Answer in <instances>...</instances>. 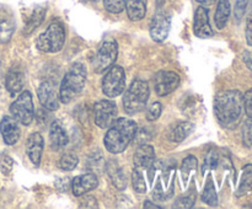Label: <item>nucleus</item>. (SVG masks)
<instances>
[{
    "label": "nucleus",
    "mask_w": 252,
    "mask_h": 209,
    "mask_svg": "<svg viewBox=\"0 0 252 209\" xmlns=\"http://www.w3.org/2000/svg\"><path fill=\"white\" fill-rule=\"evenodd\" d=\"M81 208H96L97 207V201H96L94 197H88L85 201L83 202V204H80Z\"/></svg>",
    "instance_id": "a19ab883"
},
{
    "label": "nucleus",
    "mask_w": 252,
    "mask_h": 209,
    "mask_svg": "<svg viewBox=\"0 0 252 209\" xmlns=\"http://www.w3.org/2000/svg\"><path fill=\"white\" fill-rule=\"evenodd\" d=\"M14 20L6 12L0 11V43H6L10 41L14 33Z\"/></svg>",
    "instance_id": "5701e85b"
},
{
    "label": "nucleus",
    "mask_w": 252,
    "mask_h": 209,
    "mask_svg": "<svg viewBox=\"0 0 252 209\" xmlns=\"http://www.w3.org/2000/svg\"><path fill=\"white\" fill-rule=\"evenodd\" d=\"M12 166H14V161L11 157L6 154H2L0 156V170L4 175H9L11 172Z\"/></svg>",
    "instance_id": "c9c22d12"
},
{
    "label": "nucleus",
    "mask_w": 252,
    "mask_h": 209,
    "mask_svg": "<svg viewBox=\"0 0 252 209\" xmlns=\"http://www.w3.org/2000/svg\"><path fill=\"white\" fill-rule=\"evenodd\" d=\"M106 171H107L108 177L111 179L116 188L125 189L127 187V177L123 172L122 167L120 166V164L116 160H110L106 164Z\"/></svg>",
    "instance_id": "aec40b11"
},
{
    "label": "nucleus",
    "mask_w": 252,
    "mask_h": 209,
    "mask_svg": "<svg viewBox=\"0 0 252 209\" xmlns=\"http://www.w3.org/2000/svg\"><path fill=\"white\" fill-rule=\"evenodd\" d=\"M196 1L198 2V4H201L202 6L208 7V6H212V5H213L217 0H196Z\"/></svg>",
    "instance_id": "37998d69"
},
{
    "label": "nucleus",
    "mask_w": 252,
    "mask_h": 209,
    "mask_svg": "<svg viewBox=\"0 0 252 209\" xmlns=\"http://www.w3.org/2000/svg\"><path fill=\"white\" fill-rule=\"evenodd\" d=\"M155 160V150L152 145L143 144L139 145L137 151L134 152L133 161H134L135 167L138 169H149Z\"/></svg>",
    "instance_id": "a211bd4d"
},
{
    "label": "nucleus",
    "mask_w": 252,
    "mask_h": 209,
    "mask_svg": "<svg viewBox=\"0 0 252 209\" xmlns=\"http://www.w3.org/2000/svg\"><path fill=\"white\" fill-rule=\"evenodd\" d=\"M118 56V46L116 42L107 41L102 43L100 49L97 51L96 56L94 57L93 66L96 73L101 74L110 69L117 60Z\"/></svg>",
    "instance_id": "6e6552de"
},
{
    "label": "nucleus",
    "mask_w": 252,
    "mask_h": 209,
    "mask_svg": "<svg viewBox=\"0 0 252 209\" xmlns=\"http://www.w3.org/2000/svg\"><path fill=\"white\" fill-rule=\"evenodd\" d=\"M25 83H26V78H25V73L21 66H12L7 73L6 80H5V86H6V90L9 91L10 95L15 96L21 92Z\"/></svg>",
    "instance_id": "2eb2a0df"
},
{
    "label": "nucleus",
    "mask_w": 252,
    "mask_h": 209,
    "mask_svg": "<svg viewBox=\"0 0 252 209\" xmlns=\"http://www.w3.org/2000/svg\"><path fill=\"white\" fill-rule=\"evenodd\" d=\"M153 197H154L157 201H164V199H166V196H165L164 191H162L160 182H158L157 187H155L154 189V194H153Z\"/></svg>",
    "instance_id": "ea45409f"
},
{
    "label": "nucleus",
    "mask_w": 252,
    "mask_h": 209,
    "mask_svg": "<svg viewBox=\"0 0 252 209\" xmlns=\"http://www.w3.org/2000/svg\"><path fill=\"white\" fill-rule=\"evenodd\" d=\"M132 183H133V188L135 189V192L138 193H145L147 191V186H145V181L144 177H143L142 172L140 170L134 169L132 172Z\"/></svg>",
    "instance_id": "c756f323"
},
{
    "label": "nucleus",
    "mask_w": 252,
    "mask_h": 209,
    "mask_svg": "<svg viewBox=\"0 0 252 209\" xmlns=\"http://www.w3.org/2000/svg\"><path fill=\"white\" fill-rule=\"evenodd\" d=\"M144 208H157V209H161V207H159L158 206V204H154V203H152V202H149V201H147L144 203Z\"/></svg>",
    "instance_id": "c03bdc74"
},
{
    "label": "nucleus",
    "mask_w": 252,
    "mask_h": 209,
    "mask_svg": "<svg viewBox=\"0 0 252 209\" xmlns=\"http://www.w3.org/2000/svg\"><path fill=\"white\" fill-rule=\"evenodd\" d=\"M197 166H198V161H197L196 157L192 156V155H189V156H187L186 159L184 160V162H182V167H181V174H182V179H184L185 182L189 179V172H191L192 170H196Z\"/></svg>",
    "instance_id": "c85d7f7f"
},
{
    "label": "nucleus",
    "mask_w": 252,
    "mask_h": 209,
    "mask_svg": "<svg viewBox=\"0 0 252 209\" xmlns=\"http://www.w3.org/2000/svg\"><path fill=\"white\" fill-rule=\"evenodd\" d=\"M193 130V124L189 122H179L176 124H172L170 127L169 133H167V137L171 142L174 143H181L189 137V133Z\"/></svg>",
    "instance_id": "4be33fe9"
},
{
    "label": "nucleus",
    "mask_w": 252,
    "mask_h": 209,
    "mask_svg": "<svg viewBox=\"0 0 252 209\" xmlns=\"http://www.w3.org/2000/svg\"><path fill=\"white\" fill-rule=\"evenodd\" d=\"M252 189V165H246L243 169L241 181L236 191V197H241Z\"/></svg>",
    "instance_id": "393cba45"
},
{
    "label": "nucleus",
    "mask_w": 252,
    "mask_h": 209,
    "mask_svg": "<svg viewBox=\"0 0 252 209\" xmlns=\"http://www.w3.org/2000/svg\"><path fill=\"white\" fill-rule=\"evenodd\" d=\"M202 199H203L204 203H207L211 207L218 206V196H217L216 188H214V184H213V181H212L211 176L208 177L206 188H204L203 194H202Z\"/></svg>",
    "instance_id": "bb28decb"
},
{
    "label": "nucleus",
    "mask_w": 252,
    "mask_h": 209,
    "mask_svg": "<svg viewBox=\"0 0 252 209\" xmlns=\"http://www.w3.org/2000/svg\"><path fill=\"white\" fill-rule=\"evenodd\" d=\"M243 142L246 147H252V118H249L243 127Z\"/></svg>",
    "instance_id": "f704fd0d"
},
{
    "label": "nucleus",
    "mask_w": 252,
    "mask_h": 209,
    "mask_svg": "<svg viewBox=\"0 0 252 209\" xmlns=\"http://www.w3.org/2000/svg\"><path fill=\"white\" fill-rule=\"evenodd\" d=\"M161 111H162L161 103L160 102L152 103V105L148 107L147 113H145V116H147V119L150 120V122H154V120H157L158 118L160 117V115H161Z\"/></svg>",
    "instance_id": "72a5a7b5"
},
{
    "label": "nucleus",
    "mask_w": 252,
    "mask_h": 209,
    "mask_svg": "<svg viewBox=\"0 0 252 209\" xmlns=\"http://www.w3.org/2000/svg\"><path fill=\"white\" fill-rule=\"evenodd\" d=\"M98 179L96 175L85 174L81 176L75 177L71 182V188H73L74 196H83L88 192L93 191L97 187Z\"/></svg>",
    "instance_id": "dca6fc26"
},
{
    "label": "nucleus",
    "mask_w": 252,
    "mask_h": 209,
    "mask_svg": "<svg viewBox=\"0 0 252 209\" xmlns=\"http://www.w3.org/2000/svg\"><path fill=\"white\" fill-rule=\"evenodd\" d=\"M219 156L218 151L214 149H212L211 151H208V154L206 155V159H204V165H203V171L207 169H217L219 164Z\"/></svg>",
    "instance_id": "473e14b6"
},
{
    "label": "nucleus",
    "mask_w": 252,
    "mask_h": 209,
    "mask_svg": "<svg viewBox=\"0 0 252 209\" xmlns=\"http://www.w3.org/2000/svg\"><path fill=\"white\" fill-rule=\"evenodd\" d=\"M10 113L21 124H31L34 117V108L30 91H24L21 95H19V97L10 106Z\"/></svg>",
    "instance_id": "423d86ee"
},
{
    "label": "nucleus",
    "mask_w": 252,
    "mask_h": 209,
    "mask_svg": "<svg viewBox=\"0 0 252 209\" xmlns=\"http://www.w3.org/2000/svg\"><path fill=\"white\" fill-rule=\"evenodd\" d=\"M78 162L79 159L75 154H73V152H66V154H64L61 157V160L58 162V166L63 171H71V170H74L78 166Z\"/></svg>",
    "instance_id": "cd10ccee"
},
{
    "label": "nucleus",
    "mask_w": 252,
    "mask_h": 209,
    "mask_svg": "<svg viewBox=\"0 0 252 209\" xmlns=\"http://www.w3.org/2000/svg\"><path fill=\"white\" fill-rule=\"evenodd\" d=\"M86 75H88V71L84 64L75 63L70 66V69L64 75L61 88H59V96H61L62 102L69 103L83 91Z\"/></svg>",
    "instance_id": "7ed1b4c3"
},
{
    "label": "nucleus",
    "mask_w": 252,
    "mask_h": 209,
    "mask_svg": "<svg viewBox=\"0 0 252 209\" xmlns=\"http://www.w3.org/2000/svg\"><path fill=\"white\" fill-rule=\"evenodd\" d=\"M150 90L148 83L134 80L123 96V107L128 115H137L144 111L149 100Z\"/></svg>",
    "instance_id": "20e7f679"
},
{
    "label": "nucleus",
    "mask_w": 252,
    "mask_h": 209,
    "mask_svg": "<svg viewBox=\"0 0 252 209\" xmlns=\"http://www.w3.org/2000/svg\"><path fill=\"white\" fill-rule=\"evenodd\" d=\"M230 1H229V0H218V6H217L214 21H216V26L218 27L219 30L224 29V27L226 26L229 17H230Z\"/></svg>",
    "instance_id": "b1692460"
},
{
    "label": "nucleus",
    "mask_w": 252,
    "mask_h": 209,
    "mask_svg": "<svg viewBox=\"0 0 252 209\" xmlns=\"http://www.w3.org/2000/svg\"><path fill=\"white\" fill-rule=\"evenodd\" d=\"M137 130L138 125L134 120L125 117L116 119L108 128V132L106 133L103 139L106 149L112 154H120L125 151L126 148L134 139Z\"/></svg>",
    "instance_id": "f03ea898"
},
{
    "label": "nucleus",
    "mask_w": 252,
    "mask_h": 209,
    "mask_svg": "<svg viewBox=\"0 0 252 209\" xmlns=\"http://www.w3.org/2000/svg\"><path fill=\"white\" fill-rule=\"evenodd\" d=\"M180 85V76L175 71H159L154 78L155 92L159 96H166L174 92Z\"/></svg>",
    "instance_id": "9b49d317"
},
{
    "label": "nucleus",
    "mask_w": 252,
    "mask_h": 209,
    "mask_svg": "<svg viewBox=\"0 0 252 209\" xmlns=\"http://www.w3.org/2000/svg\"><path fill=\"white\" fill-rule=\"evenodd\" d=\"M244 103L243 95L238 90L221 91L214 98V113L223 127L234 128L240 120Z\"/></svg>",
    "instance_id": "f257e3e1"
},
{
    "label": "nucleus",
    "mask_w": 252,
    "mask_h": 209,
    "mask_svg": "<svg viewBox=\"0 0 252 209\" xmlns=\"http://www.w3.org/2000/svg\"><path fill=\"white\" fill-rule=\"evenodd\" d=\"M127 15L132 21H140L147 14V0H126Z\"/></svg>",
    "instance_id": "412c9836"
},
{
    "label": "nucleus",
    "mask_w": 252,
    "mask_h": 209,
    "mask_svg": "<svg viewBox=\"0 0 252 209\" xmlns=\"http://www.w3.org/2000/svg\"><path fill=\"white\" fill-rule=\"evenodd\" d=\"M193 32L199 38H208V37H212L214 34L213 29L209 24L208 10L204 6H199L194 12Z\"/></svg>",
    "instance_id": "ddd939ff"
},
{
    "label": "nucleus",
    "mask_w": 252,
    "mask_h": 209,
    "mask_svg": "<svg viewBox=\"0 0 252 209\" xmlns=\"http://www.w3.org/2000/svg\"><path fill=\"white\" fill-rule=\"evenodd\" d=\"M44 15H46V9L44 7H36L32 12V15L30 16L29 21H27L26 27H25V33L30 34L42 24L44 19Z\"/></svg>",
    "instance_id": "a878e982"
},
{
    "label": "nucleus",
    "mask_w": 252,
    "mask_h": 209,
    "mask_svg": "<svg viewBox=\"0 0 252 209\" xmlns=\"http://www.w3.org/2000/svg\"><path fill=\"white\" fill-rule=\"evenodd\" d=\"M196 201V191L191 189L186 196H182L175 202L174 208H192Z\"/></svg>",
    "instance_id": "7c9ffc66"
},
{
    "label": "nucleus",
    "mask_w": 252,
    "mask_h": 209,
    "mask_svg": "<svg viewBox=\"0 0 252 209\" xmlns=\"http://www.w3.org/2000/svg\"><path fill=\"white\" fill-rule=\"evenodd\" d=\"M64 41H65V30L61 22L54 20L49 24L48 29L39 34L36 47L39 51L46 53H56L63 48Z\"/></svg>",
    "instance_id": "39448f33"
},
{
    "label": "nucleus",
    "mask_w": 252,
    "mask_h": 209,
    "mask_svg": "<svg viewBox=\"0 0 252 209\" xmlns=\"http://www.w3.org/2000/svg\"><path fill=\"white\" fill-rule=\"evenodd\" d=\"M249 0H238L234 7V14H235L236 21L240 22V20L243 19V16L245 15L246 7H248Z\"/></svg>",
    "instance_id": "e433bc0d"
},
{
    "label": "nucleus",
    "mask_w": 252,
    "mask_h": 209,
    "mask_svg": "<svg viewBox=\"0 0 252 209\" xmlns=\"http://www.w3.org/2000/svg\"><path fill=\"white\" fill-rule=\"evenodd\" d=\"M245 34H246V42H248V44L249 46H252V10L249 12L248 19H246Z\"/></svg>",
    "instance_id": "58836bf2"
},
{
    "label": "nucleus",
    "mask_w": 252,
    "mask_h": 209,
    "mask_svg": "<svg viewBox=\"0 0 252 209\" xmlns=\"http://www.w3.org/2000/svg\"><path fill=\"white\" fill-rule=\"evenodd\" d=\"M171 29V19L165 12H158L150 21V36L155 42H162L169 36Z\"/></svg>",
    "instance_id": "f8f14e48"
},
{
    "label": "nucleus",
    "mask_w": 252,
    "mask_h": 209,
    "mask_svg": "<svg viewBox=\"0 0 252 209\" xmlns=\"http://www.w3.org/2000/svg\"><path fill=\"white\" fill-rule=\"evenodd\" d=\"M126 89V74L122 66L115 65L102 79V91L107 97L113 98L122 95Z\"/></svg>",
    "instance_id": "0eeeda50"
},
{
    "label": "nucleus",
    "mask_w": 252,
    "mask_h": 209,
    "mask_svg": "<svg viewBox=\"0 0 252 209\" xmlns=\"http://www.w3.org/2000/svg\"><path fill=\"white\" fill-rule=\"evenodd\" d=\"M68 134L62 123L58 120L52 123L51 128H49V142H51L52 149L56 151L63 149L68 144Z\"/></svg>",
    "instance_id": "6ab92c4d"
},
{
    "label": "nucleus",
    "mask_w": 252,
    "mask_h": 209,
    "mask_svg": "<svg viewBox=\"0 0 252 209\" xmlns=\"http://www.w3.org/2000/svg\"><path fill=\"white\" fill-rule=\"evenodd\" d=\"M17 120L12 116H5L0 122V133L5 144L14 145L20 139V128Z\"/></svg>",
    "instance_id": "4468645a"
},
{
    "label": "nucleus",
    "mask_w": 252,
    "mask_h": 209,
    "mask_svg": "<svg viewBox=\"0 0 252 209\" xmlns=\"http://www.w3.org/2000/svg\"><path fill=\"white\" fill-rule=\"evenodd\" d=\"M43 138L39 133H32L29 137L26 143V151L29 155L30 160L32 161V164L38 166L39 162H41L42 152H43Z\"/></svg>",
    "instance_id": "f3484780"
},
{
    "label": "nucleus",
    "mask_w": 252,
    "mask_h": 209,
    "mask_svg": "<svg viewBox=\"0 0 252 209\" xmlns=\"http://www.w3.org/2000/svg\"><path fill=\"white\" fill-rule=\"evenodd\" d=\"M126 0H103V6L111 14H120L125 10Z\"/></svg>",
    "instance_id": "2f4dec72"
},
{
    "label": "nucleus",
    "mask_w": 252,
    "mask_h": 209,
    "mask_svg": "<svg viewBox=\"0 0 252 209\" xmlns=\"http://www.w3.org/2000/svg\"><path fill=\"white\" fill-rule=\"evenodd\" d=\"M244 61H245V64L248 65V68L252 70V54L250 52H244Z\"/></svg>",
    "instance_id": "79ce46f5"
},
{
    "label": "nucleus",
    "mask_w": 252,
    "mask_h": 209,
    "mask_svg": "<svg viewBox=\"0 0 252 209\" xmlns=\"http://www.w3.org/2000/svg\"><path fill=\"white\" fill-rule=\"evenodd\" d=\"M37 93H38L39 102H41V105L44 108L49 111L58 110L59 102H61V96H59V90L56 81L52 80V79L44 80L39 85Z\"/></svg>",
    "instance_id": "1a4fd4ad"
},
{
    "label": "nucleus",
    "mask_w": 252,
    "mask_h": 209,
    "mask_svg": "<svg viewBox=\"0 0 252 209\" xmlns=\"http://www.w3.org/2000/svg\"><path fill=\"white\" fill-rule=\"evenodd\" d=\"M243 103L248 117L252 118V89L246 91L245 95L243 96Z\"/></svg>",
    "instance_id": "4c0bfd02"
},
{
    "label": "nucleus",
    "mask_w": 252,
    "mask_h": 209,
    "mask_svg": "<svg viewBox=\"0 0 252 209\" xmlns=\"http://www.w3.org/2000/svg\"><path fill=\"white\" fill-rule=\"evenodd\" d=\"M117 117V106L108 100L98 101L95 105V123L97 127L106 129L113 124Z\"/></svg>",
    "instance_id": "9d476101"
}]
</instances>
